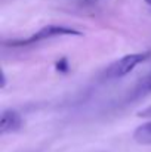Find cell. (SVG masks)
<instances>
[{
  "label": "cell",
  "instance_id": "obj_1",
  "mask_svg": "<svg viewBox=\"0 0 151 152\" xmlns=\"http://www.w3.org/2000/svg\"><path fill=\"white\" fill-rule=\"evenodd\" d=\"M150 55L151 52H138V53L124 55L123 58L114 61L111 65L107 66V69L104 72V78L116 80V78H122V77L127 75L136 65H139L141 62L147 61L150 58Z\"/></svg>",
  "mask_w": 151,
  "mask_h": 152
},
{
  "label": "cell",
  "instance_id": "obj_2",
  "mask_svg": "<svg viewBox=\"0 0 151 152\" xmlns=\"http://www.w3.org/2000/svg\"><path fill=\"white\" fill-rule=\"evenodd\" d=\"M62 36H82L80 31L70 28V27H64V25H48L40 28L39 31H36L33 36H30L28 39H22V40H13L9 43V46H28V45H34L48 39L53 37H62Z\"/></svg>",
  "mask_w": 151,
  "mask_h": 152
},
{
  "label": "cell",
  "instance_id": "obj_3",
  "mask_svg": "<svg viewBox=\"0 0 151 152\" xmlns=\"http://www.w3.org/2000/svg\"><path fill=\"white\" fill-rule=\"evenodd\" d=\"M22 127V117L13 111V109H4L1 112V120H0V133L7 134L18 132Z\"/></svg>",
  "mask_w": 151,
  "mask_h": 152
},
{
  "label": "cell",
  "instance_id": "obj_4",
  "mask_svg": "<svg viewBox=\"0 0 151 152\" xmlns=\"http://www.w3.org/2000/svg\"><path fill=\"white\" fill-rule=\"evenodd\" d=\"M133 139L141 145H151V121L139 126L133 132Z\"/></svg>",
  "mask_w": 151,
  "mask_h": 152
},
{
  "label": "cell",
  "instance_id": "obj_5",
  "mask_svg": "<svg viewBox=\"0 0 151 152\" xmlns=\"http://www.w3.org/2000/svg\"><path fill=\"white\" fill-rule=\"evenodd\" d=\"M89 3H95V1H99V0H88Z\"/></svg>",
  "mask_w": 151,
  "mask_h": 152
}]
</instances>
